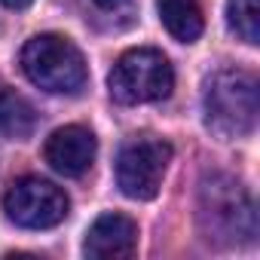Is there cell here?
Returning a JSON list of instances; mask_svg holds the SVG:
<instances>
[{"instance_id": "ba28073f", "label": "cell", "mask_w": 260, "mask_h": 260, "mask_svg": "<svg viewBox=\"0 0 260 260\" xmlns=\"http://www.w3.org/2000/svg\"><path fill=\"white\" fill-rule=\"evenodd\" d=\"M138 248V223L125 214H101L83 242V254L95 260H122Z\"/></svg>"}, {"instance_id": "9c48e42d", "label": "cell", "mask_w": 260, "mask_h": 260, "mask_svg": "<svg viewBox=\"0 0 260 260\" xmlns=\"http://www.w3.org/2000/svg\"><path fill=\"white\" fill-rule=\"evenodd\" d=\"M156 10H159V22L166 25V31L175 40H181V43L199 40V34L205 28L199 0H156Z\"/></svg>"}, {"instance_id": "8fae6325", "label": "cell", "mask_w": 260, "mask_h": 260, "mask_svg": "<svg viewBox=\"0 0 260 260\" xmlns=\"http://www.w3.org/2000/svg\"><path fill=\"white\" fill-rule=\"evenodd\" d=\"M226 25H230V31L239 40L254 46L260 40V10H257V0H226Z\"/></svg>"}, {"instance_id": "6da1fadb", "label": "cell", "mask_w": 260, "mask_h": 260, "mask_svg": "<svg viewBox=\"0 0 260 260\" xmlns=\"http://www.w3.org/2000/svg\"><path fill=\"white\" fill-rule=\"evenodd\" d=\"M199 226L214 245L254 242L257 214L248 190L230 175H208L199 187Z\"/></svg>"}, {"instance_id": "4fadbf2b", "label": "cell", "mask_w": 260, "mask_h": 260, "mask_svg": "<svg viewBox=\"0 0 260 260\" xmlns=\"http://www.w3.org/2000/svg\"><path fill=\"white\" fill-rule=\"evenodd\" d=\"M95 4H98L101 10H119L122 4H128V0H95Z\"/></svg>"}, {"instance_id": "277c9868", "label": "cell", "mask_w": 260, "mask_h": 260, "mask_svg": "<svg viewBox=\"0 0 260 260\" xmlns=\"http://www.w3.org/2000/svg\"><path fill=\"white\" fill-rule=\"evenodd\" d=\"M110 95L119 104H147L162 101L172 95L175 74L169 58L159 49H128L116 58L110 77H107Z\"/></svg>"}, {"instance_id": "3957f363", "label": "cell", "mask_w": 260, "mask_h": 260, "mask_svg": "<svg viewBox=\"0 0 260 260\" xmlns=\"http://www.w3.org/2000/svg\"><path fill=\"white\" fill-rule=\"evenodd\" d=\"M22 71L34 86L52 95H77L89 80L83 52L61 34L31 37L22 49Z\"/></svg>"}, {"instance_id": "7a4b0ae2", "label": "cell", "mask_w": 260, "mask_h": 260, "mask_svg": "<svg viewBox=\"0 0 260 260\" xmlns=\"http://www.w3.org/2000/svg\"><path fill=\"white\" fill-rule=\"evenodd\" d=\"M205 125L220 141L245 138L257 125V77L242 68H223L205 83Z\"/></svg>"}, {"instance_id": "30bf717a", "label": "cell", "mask_w": 260, "mask_h": 260, "mask_svg": "<svg viewBox=\"0 0 260 260\" xmlns=\"http://www.w3.org/2000/svg\"><path fill=\"white\" fill-rule=\"evenodd\" d=\"M34 125H37V113L28 104V98H22L10 86H0V138L25 141L31 138Z\"/></svg>"}, {"instance_id": "52a82bcc", "label": "cell", "mask_w": 260, "mask_h": 260, "mask_svg": "<svg viewBox=\"0 0 260 260\" xmlns=\"http://www.w3.org/2000/svg\"><path fill=\"white\" fill-rule=\"evenodd\" d=\"M95 153H98V141H95V135L89 132L86 125L55 128V132L46 138V147H43L46 162L58 175H64V178L86 175L89 166L95 162Z\"/></svg>"}, {"instance_id": "5b68a950", "label": "cell", "mask_w": 260, "mask_h": 260, "mask_svg": "<svg viewBox=\"0 0 260 260\" xmlns=\"http://www.w3.org/2000/svg\"><path fill=\"white\" fill-rule=\"evenodd\" d=\"M172 162V144L162 138H132L119 147L116 156V184L128 199L147 202L159 193L162 175Z\"/></svg>"}, {"instance_id": "7c38bea8", "label": "cell", "mask_w": 260, "mask_h": 260, "mask_svg": "<svg viewBox=\"0 0 260 260\" xmlns=\"http://www.w3.org/2000/svg\"><path fill=\"white\" fill-rule=\"evenodd\" d=\"M0 4H4L7 10H28L34 0H0Z\"/></svg>"}, {"instance_id": "8992f818", "label": "cell", "mask_w": 260, "mask_h": 260, "mask_svg": "<svg viewBox=\"0 0 260 260\" xmlns=\"http://www.w3.org/2000/svg\"><path fill=\"white\" fill-rule=\"evenodd\" d=\"M68 196L61 187L43 178H22L4 196V211L16 226L25 230H49L68 217Z\"/></svg>"}]
</instances>
